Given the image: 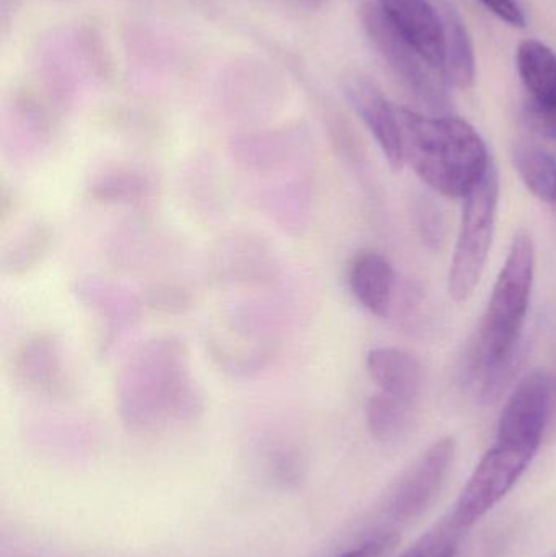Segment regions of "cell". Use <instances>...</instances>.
<instances>
[{"mask_svg":"<svg viewBox=\"0 0 556 557\" xmlns=\"http://www.w3.org/2000/svg\"><path fill=\"white\" fill-rule=\"evenodd\" d=\"M398 120L404 163L440 195L466 199L492 169L485 140L462 117L398 107Z\"/></svg>","mask_w":556,"mask_h":557,"instance_id":"obj_3","label":"cell"},{"mask_svg":"<svg viewBox=\"0 0 556 557\" xmlns=\"http://www.w3.org/2000/svg\"><path fill=\"white\" fill-rule=\"evenodd\" d=\"M522 120L535 136L542 139L556 140V107L541 108L524 100Z\"/></svg>","mask_w":556,"mask_h":557,"instance_id":"obj_23","label":"cell"},{"mask_svg":"<svg viewBox=\"0 0 556 557\" xmlns=\"http://www.w3.org/2000/svg\"><path fill=\"white\" fill-rule=\"evenodd\" d=\"M13 373L26 389L38 395L62 396L67 392L61 350L49 334H36L23 343L13 357Z\"/></svg>","mask_w":556,"mask_h":557,"instance_id":"obj_11","label":"cell"},{"mask_svg":"<svg viewBox=\"0 0 556 557\" xmlns=\"http://www.w3.org/2000/svg\"><path fill=\"white\" fill-rule=\"evenodd\" d=\"M359 16L372 48L410 100L424 114H454L453 97L443 74L398 32L379 3H365L359 10Z\"/></svg>","mask_w":556,"mask_h":557,"instance_id":"obj_4","label":"cell"},{"mask_svg":"<svg viewBox=\"0 0 556 557\" xmlns=\"http://www.w3.org/2000/svg\"><path fill=\"white\" fill-rule=\"evenodd\" d=\"M512 162L526 188L544 202L556 201V159L551 150L529 140L516 144Z\"/></svg>","mask_w":556,"mask_h":557,"instance_id":"obj_16","label":"cell"},{"mask_svg":"<svg viewBox=\"0 0 556 557\" xmlns=\"http://www.w3.org/2000/svg\"><path fill=\"white\" fill-rule=\"evenodd\" d=\"M466 532L449 513L400 557H456Z\"/></svg>","mask_w":556,"mask_h":557,"instance_id":"obj_20","label":"cell"},{"mask_svg":"<svg viewBox=\"0 0 556 557\" xmlns=\"http://www.w3.org/2000/svg\"><path fill=\"white\" fill-rule=\"evenodd\" d=\"M121 421L137 434H156L199 418L202 398L185 346L173 337L153 339L129 356L116 382Z\"/></svg>","mask_w":556,"mask_h":557,"instance_id":"obj_2","label":"cell"},{"mask_svg":"<svg viewBox=\"0 0 556 557\" xmlns=\"http://www.w3.org/2000/svg\"><path fill=\"white\" fill-rule=\"evenodd\" d=\"M51 240L52 234L48 225H32L28 231L23 232L20 238L13 242L3 258V268L10 274L25 273L42 260Z\"/></svg>","mask_w":556,"mask_h":557,"instance_id":"obj_19","label":"cell"},{"mask_svg":"<svg viewBox=\"0 0 556 557\" xmlns=\"http://www.w3.org/2000/svg\"><path fill=\"white\" fill-rule=\"evenodd\" d=\"M493 15L498 16L503 22L515 28H526L528 26V16L524 10L519 5L518 0H480Z\"/></svg>","mask_w":556,"mask_h":557,"instance_id":"obj_25","label":"cell"},{"mask_svg":"<svg viewBox=\"0 0 556 557\" xmlns=\"http://www.w3.org/2000/svg\"><path fill=\"white\" fill-rule=\"evenodd\" d=\"M149 191V178L129 169L110 170L90 186V196L98 202H139Z\"/></svg>","mask_w":556,"mask_h":557,"instance_id":"obj_18","label":"cell"},{"mask_svg":"<svg viewBox=\"0 0 556 557\" xmlns=\"http://www.w3.org/2000/svg\"><path fill=\"white\" fill-rule=\"evenodd\" d=\"M518 74L524 85L526 101L541 108L556 107V52L539 39L519 42Z\"/></svg>","mask_w":556,"mask_h":557,"instance_id":"obj_15","label":"cell"},{"mask_svg":"<svg viewBox=\"0 0 556 557\" xmlns=\"http://www.w3.org/2000/svg\"><path fill=\"white\" fill-rule=\"evenodd\" d=\"M554 383L538 370L526 376L503 409L496 437L519 442L539 450L551 424Z\"/></svg>","mask_w":556,"mask_h":557,"instance_id":"obj_8","label":"cell"},{"mask_svg":"<svg viewBox=\"0 0 556 557\" xmlns=\"http://www.w3.org/2000/svg\"><path fill=\"white\" fill-rule=\"evenodd\" d=\"M398 32L443 74L444 25L440 9L430 0H378Z\"/></svg>","mask_w":556,"mask_h":557,"instance_id":"obj_10","label":"cell"},{"mask_svg":"<svg viewBox=\"0 0 556 557\" xmlns=\"http://www.w3.org/2000/svg\"><path fill=\"white\" fill-rule=\"evenodd\" d=\"M348 284L356 300L375 317H387L394 300L395 271L378 251H361L349 264Z\"/></svg>","mask_w":556,"mask_h":557,"instance_id":"obj_13","label":"cell"},{"mask_svg":"<svg viewBox=\"0 0 556 557\" xmlns=\"http://www.w3.org/2000/svg\"><path fill=\"white\" fill-rule=\"evenodd\" d=\"M150 307L162 311H185L191 305V295L180 285H162L149 294Z\"/></svg>","mask_w":556,"mask_h":557,"instance_id":"obj_24","label":"cell"},{"mask_svg":"<svg viewBox=\"0 0 556 557\" xmlns=\"http://www.w3.org/2000/svg\"><path fill=\"white\" fill-rule=\"evenodd\" d=\"M413 222L418 235L431 250H440L446 238V224L440 206L430 196L421 195L413 202Z\"/></svg>","mask_w":556,"mask_h":557,"instance_id":"obj_21","label":"cell"},{"mask_svg":"<svg viewBox=\"0 0 556 557\" xmlns=\"http://www.w3.org/2000/svg\"><path fill=\"white\" fill-rule=\"evenodd\" d=\"M535 455L528 445L496 437L460 493L453 519L466 530L475 525L516 486Z\"/></svg>","mask_w":556,"mask_h":557,"instance_id":"obj_7","label":"cell"},{"mask_svg":"<svg viewBox=\"0 0 556 557\" xmlns=\"http://www.w3.org/2000/svg\"><path fill=\"white\" fill-rule=\"evenodd\" d=\"M400 543V533L365 536L358 545L335 557H392Z\"/></svg>","mask_w":556,"mask_h":557,"instance_id":"obj_22","label":"cell"},{"mask_svg":"<svg viewBox=\"0 0 556 557\" xmlns=\"http://www.w3.org/2000/svg\"><path fill=\"white\" fill-rule=\"evenodd\" d=\"M345 95L355 113L374 136L392 170L398 172L404 163L400 120L397 104L388 101L378 84L366 75H353L346 81Z\"/></svg>","mask_w":556,"mask_h":557,"instance_id":"obj_9","label":"cell"},{"mask_svg":"<svg viewBox=\"0 0 556 557\" xmlns=\"http://www.w3.org/2000/svg\"><path fill=\"white\" fill-rule=\"evenodd\" d=\"M437 9L443 16L444 25V81L449 87L469 90L475 84L477 78L475 48H473L472 36L467 29L459 10L453 3L440 0Z\"/></svg>","mask_w":556,"mask_h":557,"instance_id":"obj_14","label":"cell"},{"mask_svg":"<svg viewBox=\"0 0 556 557\" xmlns=\"http://www.w3.org/2000/svg\"><path fill=\"white\" fill-rule=\"evenodd\" d=\"M534 276V240L528 231H519L466 357L467 385L485 401L498 396L515 369Z\"/></svg>","mask_w":556,"mask_h":557,"instance_id":"obj_1","label":"cell"},{"mask_svg":"<svg viewBox=\"0 0 556 557\" xmlns=\"http://www.w3.org/2000/svg\"><path fill=\"white\" fill-rule=\"evenodd\" d=\"M312 2H313V0H312Z\"/></svg>","mask_w":556,"mask_h":557,"instance_id":"obj_26","label":"cell"},{"mask_svg":"<svg viewBox=\"0 0 556 557\" xmlns=\"http://www.w3.org/2000/svg\"><path fill=\"white\" fill-rule=\"evenodd\" d=\"M454 457L456 444L450 437L440 438L423 451L385 493L375 512L371 532L366 536L400 533L401 529L420 519L443 491Z\"/></svg>","mask_w":556,"mask_h":557,"instance_id":"obj_5","label":"cell"},{"mask_svg":"<svg viewBox=\"0 0 556 557\" xmlns=\"http://www.w3.org/2000/svg\"><path fill=\"white\" fill-rule=\"evenodd\" d=\"M464 201L462 224L449 271V294L459 304L469 300L480 284L492 250L499 202L495 165Z\"/></svg>","mask_w":556,"mask_h":557,"instance_id":"obj_6","label":"cell"},{"mask_svg":"<svg viewBox=\"0 0 556 557\" xmlns=\"http://www.w3.org/2000/svg\"><path fill=\"white\" fill-rule=\"evenodd\" d=\"M368 370L382 393L417 406L423 388V367L413 354L378 347L368 354Z\"/></svg>","mask_w":556,"mask_h":557,"instance_id":"obj_12","label":"cell"},{"mask_svg":"<svg viewBox=\"0 0 556 557\" xmlns=\"http://www.w3.org/2000/svg\"><path fill=\"white\" fill-rule=\"evenodd\" d=\"M413 414L415 405L382 392L371 396L366 406L369 432L382 444L401 441L410 432Z\"/></svg>","mask_w":556,"mask_h":557,"instance_id":"obj_17","label":"cell"}]
</instances>
